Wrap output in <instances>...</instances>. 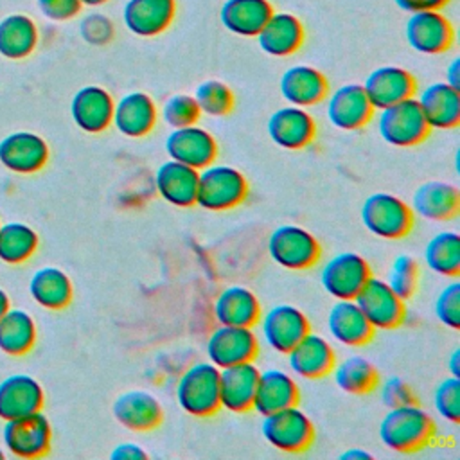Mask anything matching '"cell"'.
<instances>
[{
  "instance_id": "cell-1",
  "label": "cell",
  "mask_w": 460,
  "mask_h": 460,
  "mask_svg": "<svg viewBox=\"0 0 460 460\" xmlns=\"http://www.w3.org/2000/svg\"><path fill=\"white\" fill-rule=\"evenodd\" d=\"M435 433V422L417 402L388 408L379 422V440L392 451L415 453L429 444Z\"/></svg>"
},
{
  "instance_id": "cell-2",
  "label": "cell",
  "mask_w": 460,
  "mask_h": 460,
  "mask_svg": "<svg viewBox=\"0 0 460 460\" xmlns=\"http://www.w3.org/2000/svg\"><path fill=\"white\" fill-rule=\"evenodd\" d=\"M176 402L192 417H210L219 408V368L205 361L187 367L176 383Z\"/></svg>"
},
{
  "instance_id": "cell-3",
  "label": "cell",
  "mask_w": 460,
  "mask_h": 460,
  "mask_svg": "<svg viewBox=\"0 0 460 460\" xmlns=\"http://www.w3.org/2000/svg\"><path fill=\"white\" fill-rule=\"evenodd\" d=\"M248 181L244 174L226 164H208L198 171L196 205L205 210H228L244 201Z\"/></svg>"
},
{
  "instance_id": "cell-4",
  "label": "cell",
  "mask_w": 460,
  "mask_h": 460,
  "mask_svg": "<svg viewBox=\"0 0 460 460\" xmlns=\"http://www.w3.org/2000/svg\"><path fill=\"white\" fill-rule=\"evenodd\" d=\"M377 111L379 137L394 147L417 146L429 133V126L422 115L415 95Z\"/></svg>"
},
{
  "instance_id": "cell-5",
  "label": "cell",
  "mask_w": 460,
  "mask_h": 460,
  "mask_svg": "<svg viewBox=\"0 0 460 460\" xmlns=\"http://www.w3.org/2000/svg\"><path fill=\"white\" fill-rule=\"evenodd\" d=\"M363 226L381 239H401L413 226V212L406 201L390 192L370 194L361 208Z\"/></svg>"
},
{
  "instance_id": "cell-6",
  "label": "cell",
  "mask_w": 460,
  "mask_h": 460,
  "mask_svg": "<svg viewBox=\"0 0 460 460\" xmlns=\"http://www.w3.org/2000/svg\"><path fill=\"white\" fill-rule=\"evenodd\" d=\"M261 431L270 446L284 453L305 451L314 438L311 419L296 404L262 415Z\"/></svg>"
},
{
  "instance_id": "cell-7",
  "label": "cell",
  "mask_w": 460,
  "mask_h": 460,
  "mask_svg": "<svg viewBox=\"0 0 460 460\" xmlns=\"http://www.w3.org/2000/svg\"><path fill=\"white\" fill-rule=\"evenodd\" d=\"M268 253L286 270H305L318 261L320 243L304 226L280 225L268 237Z\"/></svg>"
},
{
  "instance_id": "cell-8",
  "label": "cell",
  "mask_w": 460,
  "mask_h": 460,
  "mask_svg": "<svg viewBox=\"0 0 460 460\" xmlns=\"http://www.w3.org/2000/svg\"><path fill=\"white\" fill-rule=\"evenodd\" d=\"M370 277L368 262L356 252H340L320 270L322 288L336 300H354Z\"/></svg>"
},
{
  "instance_id": "cell-9",
  "label": "cell",
  "mask_w": 460,
  "mask_h": 460,
  "mask_svg": "<svg viewBox=\"0 0 460 460\" xmlns=\"http://www.w3.org/2000/svg\"><path fill=\"white\" fill-rule=\"evenodd\" d=\"M207 359L217 368L253 361L259 352V340L252 327L217 325L205 343Z\"/></svg>"
},
{
  "instance_id": "cell-10",
  "label": "cell",
  "mask_w": 460,
  "mask_h": 460,
  "mask_svg": "<svg viewBox=\"0 0 460 460\" xmlns=\"http://www.w3.org/2000/svg\"><path fill=\"white\" fill-rule=\"evenodd\" d=\"M354 302L374 331L394 329L404 320V300L385 282V279L370 277L354 296Z\"/></svg>"
},
{
  "instance_id": "cell-11",
  "label": "cell",
  "mask_w": 460,
  "mask_h": 460,
  "mask_svg": "<svg viewBox=\"0 0 460 460\" xmlns=\"http://www.w3.org/2000/svg\"><path fill=\"white\" fill-rule=\"evenodd\" d=\"M259 323L264 343L280 354H286L311 331L304 311L291 304H279L261 313Z\"/></svg>"
},
{
  "instance_id": "cell-12",
  "label": "cell",
  "mask_w": 460,
  "mask_h": 460,
  "mask_svg": "<svg viewBox=\"0 0 460 460\" xmlns=\"http://www.w3.org/2000/svg\"><path fill=\"white\" fill-rule=\"evenodd\" d=\"M164 147L171 160L181 162L196 171L212 164L217 155L214 135L198 124L172 128L165 137Z\"/></svg>"
},
{
  "instance_id": "cell-13",
  "label": "cell",
  "mask_w": 460,
  "mask_h": 460,
  "mask_svg": "<svg viewBox=\"0 0 460 460\" xmlns=\"http://www.w3.org/2000/svg\"><path fill=\"white\" fill-rule=\"evenodd\" d=\"M50 422L40 410L5 420L4 444L16 456L36 458L45 455L50 447Z\"/></svg>"
},
{
  "instance_id": "cell-14",
  "label": "cell",
  "mask_w": 460,
  "mask_h": 460,
  "mask_svg": "<svg viewBox=\"0 0 460 460\" xmlns=\"http://www.w3.org/2000/svg\"><path fill=\"white\" fill-rule=\"evenodd\" d=\"M408 45L420 54H442L455 41V29L440 11L410 13L404 25Z\"/></svg>"
},
{
  "instance_id": "cell-15",
  "label": "cell",
  "mask_w": 460,
  "mask_h": 460,
  "mask_svg": "<svg viewBox=\"0 0 460 460\" xmlns=\"http://www.w3.org/2000/svg\"><path fill=\"white\" fill-rule=\"evenodd\" d=\"M374 111L376 110L359 83L341 84L327 97V120L343 131L363 128L374 117Z\"/></svg>"
},
{
  "instance_id": "cell-16",
  "label": "cell",
  "mask_w": 460,
  "mask_h": 460,
  "mask_svg": "<svg viewBox=\"0 0 460 460\" xmlns=\"http://www.w3.org/2000/svg\"><path fill=\"white\" fill-rule=\"evenodd\" d=\"M266 129L273 144L279 147L302 149L313 142L316 135V122L305 108L288 104L270 115Z\"/></svg>"
},
{
  "instance_id": "cell-17",
  "label": "cell",
  "mask_w": 460,
  "mask_h": 460,
  "mask_svg": "<svg viewBox=\"0 0 460 460\" xmlns=\"http://www.w3.org/2000/svg\"><path fill=\"white\" fill-rule=\"evenodd\" d=\"M286 356L289 370L304 379H320L331 374L336 361V354L329 340L311 331L298 340Z\"/></svg>"
},
{
  "instance_id": "cell-18",
  "label": "cell",
  "mask_w": 460,
  "mask_h": 460,
  "mask_svg": "<svg viewBox=\"0 0 460 460\" xmlns=\"http://www.w3.org/2000/svg\"><path fill=\"white\" fill-rule=\"evenodd\" d=\"M415 77L406 68L395 65L374 68L363 83V90L374 110L386 108L406 97L415 95Z\"/></svg>"
},
{
  "instance_id": "cell-19",
  "label": "cell",
  "mask_w": 460,
  "mask_h": 460,
  "mask_svg": "<svg viewBox=\"0 0 460 460\" xmlns=\"http://www.w3.org/2000/svg\"><path fill=\"white\" fill-rule=\"evenodd\" d=\"M115 101L108 90L97 84L79 88L70 102V115L75 126L86 133H101L111 126Z\"/></svg>"
},
{
  "instance_id": "cell-20",
  "label": "cell",
  "mask_w": 460,
  "mask_h": 460,
  "mask_svg": "<svg viewBox=\"0 0 460 460\" xmlns=\"http://www.w3.org/2000/svg\"><path fill=\"white\" fill-rule=\"evenodd\" d=\"M158 119V108L146 92H128L113 106L111 124L129 138H140L153 131Z\"/></svg>"
},
{
  "instance_id": "cell-21",
  "label": "cell",
  "mask_w": 460,
  "mask_h": 460,
  "mask_svg": "<svg viewBox=\"0 0 460 460\" xmlns=\"http://www.w3.org/2000/svg\"><path fill=\"white\" fill-rule=\"evenodd\" d=\"M259 372L261 370L253 361H244L219 368L221 408L235 413L248 411L253 404Z\"/></svg>"
},
{
  "instance_id": "cell-22",
  "label": "cell",
  "mask_w": 460,
  "mask_h": 460,
  "mask_svg": "<svg viewBox=\"0 0 460 460\" xmlns=\"http://www.w3.org/2000/svg\"><path fill=\"white\" fill-rule=\"evenodd\" d=\"M113 417L119 424L129 431H151L155 429L164 417L162 404L147 390H128L120 394L111 406Z\"/></svg>"
},
{
  "instance_id": "cell-23",
  "label": "cell",
  "mask_w": 460,
  "mask_h": 460,
  "mask_svg": "<svg viewBox=\"0 0 460 460\" xmlns=\"http://www.w3.org/2000/svg\"><path fill=\"white\" fill-rule=\"evenodd\" d=\"M47 142L31 131H16L0 140V162L13 172L31 174L45 165Z\"/></svg>"
},
{
  "instance_id": "cell-24",
  "label": "cell",
  "mask_w": 460,
  "mask_h": 460,
  "mask_svg": "<svg viewBox=\"0 0 460 460\" xmlns=\"http://www.w3.org/2000/svg\"><path fill=\"white\" fill-rule=\"evenodd\" d=\"M176 14V0H128L122 20L129 32L153 38L169 29Z\"/></svg>"
},
{
  "instance_id": "cell-25",
  "label": "cell",
  "mask_w": 460,
  "mask_h": 460,
  "mask_svg": "<svg viewBox=\"0 0 460 460\" xmlns=\"http://www.w3.org/2000/svg\"><path fill=\"white\" fill-rule=\"evenodd\" d=\"M415 99L429 129H453L460 124V90L446 81L424 86Z\"/></svg>"
},
{
  "instance_id": "cell-26",
  "label": "cell",
  "mask_w": 460,
  "mask_h": 460,
  "mask_svg": "<svg viewBox=\"0 0 460 460\" xmlns=\"http://www.w3.org/2000/svg\"><path fill=\"white\" fill-rule=\"evenodd\" d=\"M279 90L288 104L309 108L327 97L329 84L318 68L309 65H295L286 68L280 75Z\"/></svg>"
},
{
  "instance_id": "cell-27",
  "label": "cell",
  "mask_w": 460,
  "mask_h": 460,
  "mask_svg": "<svg viewBox=\"0 0 460 460\" xmlns=\"http://www.w3.org/2000/svg\"><path fill=\"white\" fill-rule=\"evenodd\" d=\"M410 208L422 219L447 221L460 210V192L453 183L431 180L415 189Z\"/></svg>"
},
{
  "instance_id": "cell-28",
  "label": "cell",
  "mask_w": 460,
  "mask_h": 460,
  "mask_svg": "<svg viewBox=\"0 0 460 460\" xmlns=\"http://www.w3.org/2000/svg\"><path fill=\"white\" fill-rule=\"evenodd\" d=\"M327 331L334 341L345 347H361L374 336V327L354 300H336L329 307Z\"/></svg>"
},
{
  "instance_id": "cell-29",
  "label": "cell",
  "mask_w": 460,
  "mask_h": 460,
  "mask_svg": "<svg viewBox=\"0 0 460 460\" xmlns=\"http://www.w3.org/2000/svg\"><path fill=\"white\" fill-rule=\"evenodd\" d=\"M155 189L158 196L174 207L196 205L198 194V171L176 162L167 160L155 171Z\"/></svg>"
},
{
  "instance_id": "cell-30",
  "label": "cell",
  "mask_w": 460,
  "mask_h": 460,
  "mask_svg": "<svg viewBox=\"0 0 460 460\" xmlns=\"http://www.w3.org/2000/svg\"><path fill=\"white\" fill-rule=\"evenodd\" d=\"M262 52L273 58H286L304 43V25L291 13H271L255 36Z\"/></svg>"
},
{
  "instance_id": "cell-31",
  "label": "cell",
  "mask_w": 460,
  "mask_h": 460,
  "mask_svg": "<svg viewBox=\"0 0 460 460\" xmlns=\"http://www.w3.org/2000/svg\"><path fill=\"white\" fill-rule=\"evenodd\" d=\"M214 318L221 325L253 327L261 316V304L255 293L244 286L232 284L219 291L212 305Z\"/></svg>"
},
{
  "instance_id": "cell-32",
  "label": "cell",
  "mask_w": 460,
  "mask_h": 460,
  "mask_svg": "<svg viewBox=\"0 0 460 460\" xmlns=\"http://www.w3.org/2000/svg\"><path fill=\"white\" fill-rule=\"evenodd\" d=\"M298 402V385L291 374L280 368L259 372L252 408L259 415H268Z\"/></svg>"
},
{
  "instance_id": "cell-33",
  "label": "cell",
  "mask_w": 460,
  "mask_h": 460,
  "mask_svg": "<svg viewBox=\"0 0 460 460\" xmlns=\"http://www.w3.org/2000/svg\"><path fill=\"white\" fill-rule=\"evenodd\" d=\"M41 404V385L29 374H13L0 383V419L9 420L38 411Z\"/></svg>"
},
{
  "instance_id": "cell-34",
  "label": "cell",
  "mask_w": 460,
  "mask_h": 460,
  "mask_svg": "<svg viewBox=\"0 0 460 460\" xmlns=\"http://www.w3.org/2000/svg\"><path fill=\"white\" fill-rule=\"evenodd\" d=\"M271 13L273 5L268 0H225L219 22L228 32L252 38L259 34Z\"/></svg>"
},
{
  "instance_id": "cell-35",
  "label": "cell",
  "mask_w": 460,
  "mask_h": 460,
  "mask_svg": "<svg viewBox=\"0 0 460 460\" xmlns=\"http://www.w3.org/2000/svg\"><path fill=\"white\" fill-rule=\"evenodd\" d=\"M29 293L40 305L47 309H61L72 298V282L63 270L45 266L31 277Z\"/></svg>"
},
{
  "instance_id": "cell-36",
  "label": "cell",
  "mask_w": 460,
  "mask_h": 460,
  "mask_svg": "<svg viewBox=\"0 0 460 460\" xmlns=\"http://www.w3.org/2000/svg\"><path fill=\"white\" fill-rule=\"evenodd\" d=\"M331 374L340 390L354 395L368 394L372 388L377 386L379 381L376 367L359 354H352L341 358L340 361H334Z\"/></svg>"
},
{
  "instance_id": "cell-37",
  "label": "cell",
  "mask_w": 460,
  "mask_h": 460,
  "mask_svg": "<svg viewBox=\"0 0 460 460\" xmlns=\"http://www.w3.org/2000/svg\"><path fill=\"white\" fill-rule=\"evenodd\" d=\"M38 43L34 22L25 14H9L0 22V54L9 59L29 56Z\"/></svg>"
},
{
  "instance_id": "cell-38",
  "label": "cell",
  "mask_w": 460,
  "mask_h": 460,
  "mask_svg": "<svg viewBox=\"0 0 460 460\" xmlns=\"http://www.w3.org/2000/svg\"><path fill=\"white\" fill-rule=\"evenodd\" d=\"M426 266L442 277H456L460 273V235L453 230L435 234L424 246Z\"/></svg>"
},
{
  "instance_id": "cell-39",
  "label": "cell",
  "mask_w": 460,
  "mask_h": 460,
  "mask_svg": "<svg viewBox=\"0 0 460 460\" xmlns=\"http://www.w3.org/2000/svg\"><path fill=\"white\" fill-rule=\"evenodd\" d=\"M36 340V323L27 311L7 309L0 316V349L7 354L27 352Z\"/></svg>"
},
{
  "instance_id": "cell-40",
  "label": "cell",
  "mask_w": 460,
  "mask_h": 460,
  "mask_svg": "<svg viewBox=\"0 0 460 460\" xmlns=\"http://www.w3.org/2000/svg\"><path fill=\"white\" fill-rule=\"evenodd\" d=\"M38 246L36 232L25 223L0 225V259L18 264L29 259Z\"/></svg>"
},
{
  "instance_id": "cell-41",
  "label": "cell",
  "mask_w": 460,
  "mask_h": 460,
  "mask_svg": "<svg viewBox=\"0 0 460 460\" xmlns=\"http://www.w3.org/2000/svg\"><path fill=\"white\" fill-rule=\"evenodd\" d=\"M199 111L208 117H225L234 108V92L228 84L217 79L199 83L192 93Z\"/></svg>"
},
{
  "instance_id": "cell-42",
  "label": "cell",
  "mask_w": 460,
  "mask_h": 460,
  "mask_svg": "<svg viewBox=\"0 0 460 460\" xmlns=\"http://www.w3.org/2000/svg\"><path fill=\"white\" fill-rule=\"evenodd\" d=\"M385 282L402 298L408 300L410 296H413L417 286H419V264L417 261L408 255V253H401L397 255L388 271H386V279Z\"/></svg>"
},
{
  "instance_id": "cell-43",
  "label": "cell",
  "mask_w": 460,
  "mask_h": 460,
  "mask_svg": "<svg viewBox=\"0 0 460 460\" xmlns=\"http://www.w3.org/2000/svg\"><path fill=\"white\" fill-rule=\"evenodd\" d=\"M160 115H162V120L172 129V128L196 124L201 111L192 95L176 93V95H171L169 99H165V102L160 110Z\"/></svg>"
},
{
  "instance_id": "cell-44",
  "label": "cell",
  "mask_w": 460,
  "mask_h": 460,
  "mask_svg": "<svg viewBox=\"0 0 460 460\" xmlns=\"http://www.w3.org/2000/svg\"><path fill=\"white\" fill-rule=\"evenodd\" d=\"M433 408L447 422H460V379L449 376L433 392Z\"/></svg>"
},
{
  "instance_id": "cell-45",
  "label": "cell",
  "mask_w": 460,
  "mask_h": 460,
  "mask_svg": "<svg viewBox=\"0 0 460 460\" xmlns=\"http://www.w3.org/2000/svg\"><path fill=\"white\" fill-rule=\"evenodd\" d=\"M433 307H435V316L442 325L449 329H458L460 327V282L453 280L446 284L438 291Z\"/></svg>"
},
{
  "instance_id": "cell-46",
  "label": "cell",
  "mask_w": 460,
  "mask_h": 460,
  "mask_svg": "<svg viewBox=\"0 0 460 460\" xmlns=\"http://www.w3.org/2000/svg\"><path fill=\"white\" fill-rule=\"evenodd\" d=\"M379 399L386 408H397L402 404L417 402L413 388L397 376H390L379 385Z\"/></svg>"
},
{
  "instance_id": "cell-47",
  "label": "cell",
  "mask_w": 460,
  "mask_h": 460,
  "mask_svg": "<svg viewBox=\"0 0 460 460\" xmlns=\"http://www.w3.org/2000/svg\"><path fill=\"white\" fill-rule=\"evenodd\" d=\"M81 2L79 0H38L40 11L56 22H65L79 14L81 11Z\"/></svg>"
},
{
  "instance_id": "cell-48",
  "label": "cell",
  "mask_w": 460,
  "mask_h": 460,
  "mask_svg": "<svg viewBox=\"0 0 460 460\" xmlns=\"http://www.w3.org/2000/svg\"><path fill=\"white\" fill-rule=\"evenodd\" d=\"M397 7L406 13H419V11H440L451 0H394Z\"/></svg>"
},
{
  "instance_id": "cell-49",
  "label": "cell",
  "mask_w": 460,
  "mask_h": 460,
  "mask_svg": "<svg viewBox=\"0 0 460 460\" xmlns=\"http://www.w3.org/2000/svg\"><path fill=\"white\" fill-rule=\"evenodd\" d=\"M110 456L117 460H142L147 458V453L135 442H122L113 447Z\"/></svg>"
},
{
  "instance_id": "cell-50",
  "label": "cell",
  "mask_w": 460,
  "mask_h": 460,
  "mask_svg": "<svg viewBox=\"0 0 460 460\" xmlns=\"http://www.w3.org/2000/svg\"><path fill=\"white\" fill-rule=\"evenodd\" d=\"M446 83L451 84L453 88L460 90V59L455 58L447 66H446Z\"/></svg>"
},
{
  "instance_id": "cell-51",
  "label": "cell",
  "mask_w": 460,
  "mask_h": 460,
  "mask_svg": "<svg viewBox=\"0 0 460 460\" xmlns=\"http://www.w3.org/2000/svg\"><path fill=\"white\" fill-rule=\"evenodd\" d=\"M372 455L361 447H350L340 455L341 460H368Z\"/></svg>"
},
{
  "instance_id": "cell-52",
  "label": "cell",
  "mask_w": 460,
  "mask_h": 460,
  "mask_svg": "<svg viewBox=\"0 0 460 460\" xmlns=\"http://www.w3.org/2000/svg\"><path fill=\"white\" fill-rule=\"evenodd\" d=\"M447 370H449V374L455 376V377L460 376V350H458V349H455V350L449 354V358H447Z\"/></svg>"
},
{
  "instance_id": "cell-53",
  "label": "cell",
  "mask_w": 460,
  "mask_h": 460,
  "mask_svg": "<svg viewBox=\"0 0 460 460\" xmlns=\"http://www.w3.org/2000/svg\"><path fill=\"white\" fill-rule=\"evenodd\" d=\"M9 309V296L7 293L0 288V316Z\"/></svg>"
},
{
  "instance_id": "cell-54",
  "label": "cell",
  "mask_w": 460,
  "mask_h": 460,
  "mask_svg": "<svg viewBox=\"0 0 460 460\" xmlns=\"http://www.w3.org/2000/svg\"><path fill=\"white\" fill-rule=\"evenodd\" d=\"M83 5H90V7H95V5H102L106 4L108 0H79Z\"/></svg>"
},
{
  "instance_id": "cell-55",
  "label": "cell",
  "mask_w": 460,
  "mask_h": 460,
  "mask_svg": "<svg viewBox=\"0 0 460 460\" xmlns=\"http://www.w3.org/2000/svg\"><path fill=\"white\" fill-rule=\"evenodd\" d=\"M2 458H4V453H2V449H0V460H2Z\"/></svg>"
}]
</instances>
